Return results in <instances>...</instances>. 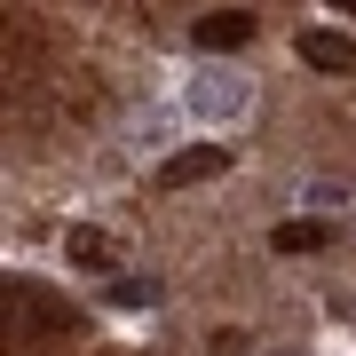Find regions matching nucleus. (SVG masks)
<instances>
[{
	"label": "nucleus",
	"instance_id": "obj_4",
	"mask_svg": "<svg viewBox=\"0 0 356 356\" xmlns=\"http://www.w3.org/2000/svg\"><path fill=\"white\" fill-rule=\"evenodd\" d=\"M245 40H254V16H245V8L198 16V48H245Z\"/></svg>",
	"mask_w": 356,
	"mask_h": 356
},
{
	"label": "nucleus",
	"instance_id": "obj_6",
	"mask_svg": "<svg viewBox=\"0 0 356 356\" xmlns=\"http://www.w3.org/2000/svg\"><path fill=\"white\" fill-rule=\"evenodd\" d=\"M111 301L119 309H151L159 301V277H111Z\"/></svg>",
	"mask_w": 356,
	"mask_h": 356
},
{
	"label": "nucleus",
	"instance_id": "obj_1",
	"mask_svg": "<svg viewBox=\"0 0 356 356\" xmlns=\"http://www.w3.org/2000/svg\"><path fill=\"white\" fill-rule=\"evenodd\" d=\"M222 166H229L222 143H191V151H175V159L159 166V191H198V182H214Z\"/></svg>",
	"mask_w": 356,
	"mask_h": 356
},
{
	"label": "nucleus",
	"instance_id": "obj_7",
	"mask_svg": "<svg viewBox=\"0 0 356 356\" xmlns=\"http://www.w3.org/2000/svg\"><path fill=\"white\" fill-rule=\"evenodd\" d=\"M191 103H198V111H229V103H238V88H222V79L206 88V79H198V88H191Z\"/></svg>",
	"mask_w": 356,
	"mask_h": 356
},
{
	"label": "nucleus",
	"instance_id": "obj_2",
	"mask_svg": "<svg viewBox=\"0 0 356 356\" xmlns=\"http://www.w3.org/2000/svg\"><path fill=\"white\" fill-rule=\"evenodd\" d=\"M64 254H72L79 269H95V277H111V269H119V238H111V229H95V222H72Z\"/></svg>",
	"mask_w": 356,
	"mask_h": 356
},
{
	"label": "nucleus",
	"instance_id": "obj_8",
	"mask_svg": "<svg viewBox=\"0 0 356 356\" xmlns=\"http://www.w3.org/2000/svg\"><path fill=\"white\" fill-rule=\"evenodd\" d=\"M332 8H356V0H332Z\"/></svg>",
	"mask_w": 356,
	"mask_h": 356
},
{
	"label": "nucleus",
	"instance_id": "obj_5",
	"mask_svg": "<svg viewBox=\"0 0 356 356\" xmlns=\"http://www.w3.org/2000/svg\"><path fill=\"white\" fill-rule=\"evenodd\" d=\"M269 245H277V254H325L332 229H325V222H277V238H269Z\"/></svg>",
	"mask_w": 356,
	"mask_h": 356
},
{
	"label": "nucleus",
	"instance_id": "obj_3",
	"mask_svg": "<svg viewBox=\"0 0 356 356\" xmlns=\"http://www.w3.org/2000/svg\"><path fill=\"white\" fill-rule=\"evenodd\" d=\"M301 64L341 79V72H356V40L348 32H301Z\"/></svg>",
	"mask_w": 356,
	"mask_h": 356
}]
</instances>
